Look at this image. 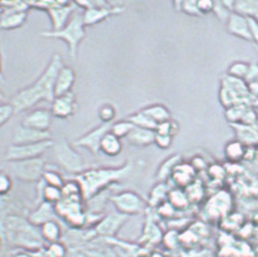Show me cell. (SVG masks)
Segmentation results:
<instances>
[{
    "mask_svg": "<svg viewBox=\"0 0 258 257\" xmlns=\"http://www.w3.org/2000/svg\"><path fill=\"white\" fill-rule=\"evenodd\" d=\"M167 188L164 182L157 184L149 195V204L152 207H159L161 204L165 202V198L167 196Z\"/></svg>",
    "mask_w": 258,
    "mask_h": 257,
    "instance_id": "obj_27",
    "label": "cell"
},
{
    "mask_svg": "<svg viewBox=\"0 0 258 257\" xmlns=\"http://www.w3.org/2000/svg\"><path fill=\"white\" fill-rule=\"evenodd\" d=\"M52 136L49 131H38L29 128L20 124L14 130L12 137V145L36 144L51 140Z\"/></svg>",
    "mask_w": 258,
    "mask_h": 257,
    "instance_id": "obj_11",
    "label": "cell"
},
{
    "mask_svg": "<svg viewBox=\"0 0 258 257\" xmlns=\"http://www.w3.org/2000/svg\"><path fill=\"white\" fill-rule=\"evenodd\" d=\"M128 216L121 215L117 213L116 215H108L103 220L99 222L97 225V231L101 234L111 235L115 234L119 230L120 227L125 222Z\"/></svg>",
    "mask_w": 258,
    "mask_h": 257,
    "instance_id": "obj_18",
    "label": "cell"
},
{
    "mask_svg": "<svg viewBox=\"0 0 258 257\" xmlns=\"http://www.w3.org/2000/svg\"><path fill=\"white\" fill-rule=\"evenodd\" d=\"M155 136L156 132L153 130L135 126L125 138L134 147H146L155 143Z\"/></svg>",
    "mask_w": 258,
    "mask_h": 257,
    "instance_id": "obj_17",
    "label": "cell"
},
{
    "mask_svg": "<svg viewBox=\"0 0 258 257\" xmlns=\"http://www.w3.org/2000/svg\"><path fill=\"white\" fill-rule=\"evenodd\" d=\"M226 27L227 31L230 33L231 35L247 41H253L249 31L247 19L243 15L233 12L228 21L226 22Z\"/></svg>",
    "mask_w": 258,
    "mask_h": 257,
    "instance_id": "obj_15",
    "label": "cell"
},
{
    "mask_svg": "<svg viewBox=\"0 0 258 257\" xmlns=\"http://www.w3.org/2000/svg\"><path fill=\"white\" fill-rule=\"evenodd\" d=\"M12 188V180L10 175L4 171H0V196H5Z\"/></svg>",
    "mask_w": 258,
    "mask_h": 257,
    "instance_id": "obj_40",
    "label": "cell"
},
{
    "mask_svg": "<svg viewBox=\"0 0 258 257\" xmlns=\"http://www.w3.org/2000/svg\"><path fill=\"white\" fill-rule=\"evenodd\" d=\"M117 213L124 216H136L145 209V202L139 194L133 191H124L110 197Z\"/></svg>",
    "mask_w": 258,
    "mask_h": 257,
    "instance_id": "obj_9",
    "label": "cell"
},
{
    "mask_svg": "<svg viewBox=\"0 0 258 257\" xmlns=\"http://www.w3.org/2000/svg\"><path fill=\"white\" fill-rule=\"evenodd\" d=\"M40 234L48 243H55L61 237V227L55 220L46 222L40 226Z\"/></svg>",
    "mask_w": 258,
    "mask_h": 257,
    "instance_id": "obj_23",
    "label": "cell"
},
{
    "mask_svg": "<svg viewBox=\"0 0 258 257\" xmlns=\"http://www.w3.org/2000/svg\"><path fill=\"white\" fill-rule=\"evenodd\" d=\"M180 160L181 156L179 155L170 156L169 158L165 160V162L160 165L159 169L157 170V179L160 180V182H163L166 178H168L173 174L175 167L179 165Z\"/></svg>",
    "mask_w": 258,
    "mask_h": 257,
    "instance_id": "obj_24",
    "label": "cell"
},
{
    "mask_svg": "<svg viewBox=\"0 0 258 257\" xmlns=\"http://www.w3.org/2000/svg\"><path fill=\"white\" fill-rule=\"evenodd\" d=\"M3 13V7L1 5V1H0V16Z\"/></svg>",
    "mask_w": 258,
    "mask_h": 257,
    "instance_id": "obj_48",
    "label": "cell"
},
{
    "mask_svg": "<svg viewBox=\"0 0 258 257\" xmlns=\"http://www.w3.org/2000/svg\"><path fill=\"white\" fill-rule=\"evenodd\" d=\"M78 6L75 2L68 1L64 5L56 7L47 11L52 23V30L57 31L64 28L69 23L72 15L78 10Z\"/></svg>",
    "mask_w": 258,
    "mask_h": 257,
    "instance_id": "obj_14",
    "label": "cell"
},
{
    "mask_svg": "<svg viewBox=\"0 0 258 257\" xmlns=\"http://www.w3.org/2000/svg\"><path fill=\"white\" fill-rule=\"evenodd\" d=\"M168 202L170 203L174 208H183L187 206L188 198L185 194L175 189L168 193Z\"/></svg>",
    "mask_w": 258,
    "mask_h": 257,
    "instance_id": "obj_33",
    "label": "cell"
},
{
    "mask_svg": "<svg viewBox=\"0 0 258 257\" xmlns=\"http://www.w3.org/2000/svg\"><path fill=\"white\" fill-rule=\"evenodd\" d=\"M247 88H248L249 94L251 96L258 98V78L254 79L252 82L246 84Z\"/></svg>",
    "mask_w": 258,
    "mask_h": 257,
    "instance_id": "obj_45",
    "label": "cell"
},
{
    "mask_svg": "<svg viewBox=\"0 0 258 257\" xmlns=\"http://www.w3.org/2000/svg\"><path fill=\"white\" fill-rule=\"evenodd\" d=\"M0 248H1V241H0Z\"/></svg>",
    "mask_w": 258,
    "mask_h": 257,
    "instance_id": "obj_50",
    "label": "cell"
},
{
    "mask_svg": "<svg viewBox=\"0 0 258 257\" xmlns=\"http://www.w3.org/2000/svg\"><path fill=\"white\" fill-rule=\"evenodd\" d=\"M28 19V12H10L0 16V29L14 30L21 28Z\"/></svg>",
    "mask_w": 258,
    "mask_h": 257,
    "instance_id": "obj_19",
    "label": "cell"
},
{
    "mask_svg": "<svg viewBox=\"0 0 258 257\" xmlns=\"http://www.w3.org/2000/svg\"><path fill=\"white\" fill-rule=\"evenodd\" d=\"M42 180V179H41ZM43 181V180H42ZM43 187L41 189V197L44 202L48 203L51 205H55L62 199V190L55 186L47 185L43 182Z\"/></svg>",
    "mask_w": 258,
    "mask_h": 257,
    "instance_id": "obj_26",
    "label": "cell"
},
{
    "mask_svg": "<svg viewBox=\"0 0 258 257\" xmlns=\"http://www.w3.org/2000/svg\"><path fill=\"white\" fill-rule=\"evenodd\" d=\"M121 139L116 138L115 135L108 132L102 140L100 151L108 156H116L122 152Z\"/></svg>",
    "mask_w": 258,
    "mask_h": 257,
    "instance_id": "obj_22",
    "label": "cell"
},
{
    "mask_svg": "<svg viewBox=\"0 0 258 257\" xmlns=\"http://www.w3.org/2000/svg\"><path fill=\"white\" fill-rule=\"evenodd\" d=\"M181 11L189 16L193 17H200L202 14L200 13L198 6V1H182Z\"/></svg>",
    "mask_w": 258,
    "mask_h": 257,
    "instance_id": "obj_39",
    "label": "cell"
},
{
    "mask_svg": "<svg viewBox=\"0 0 258 257\" xmlns=\"http://www.w3.org/2000/svg\"><path fill=\"white\" fill-rule=\"evenodd\" d=\"M115 106H112L110 104H105L100 106L98 111L99 118L103 121L104 124H112L113 120L115 119Z\"/></svg>",
    "mask_w": 258,
    "mask_h": 257,
    "instance_id": "obj_34",
    "label": "cell"
},
{
    "mask_svg": "<svg viewBox=\"0 0 258 257\" xmlns=\"http://www.w3.org/2000/svg\"><path fill=\"white\" fill-rule=\"evenodd\" d=\"M213 12L216 14V16L219 19L220 21H222L223 23L226 24L228 21L229 18H230L231 14L233 13L226 7H225V5L222 3V1L214 2Z\"/></svg>",
    "mask_w": 258,
    "mask_h": 257,
    "instance_id": "obj_37",
    "label": "cell"
},
{
    "mask_svg": "<svg viewBox=\"0 0 258 257\" xmlns=\"http://www.w3.org/2000/svg\"><path fill=\"white\" fill-rule=\"evenodd\" d=\"M76 82V72L69 66H63L57 74L55 83V97L71 92Z\"/></svg>",
    "mask_w": 258,
    "mask_h": 257,
    "instance_id": "obj_16",
    "label": "cell"
},
{
    "mask_svg": "<svg viewBox=\"0 0 258 257\" xmlns=\"http://www.w3.org/2000/svg\"><path fill=\"white\" fill-rule=\"evenodd\" d=\"M251 96L244 80L226 75L222 78L221 88L219 91V100L226 109L232 106L245 104V98Z\"/></svg>",
    "mask_w": 258,
    "mask_h": 257,
    "instance_id": "obj_4",
    "label": "cell"
},
{
    "mask_svg": "<svg viewBox=\"0 0 258 257\" xmlns=\"http://www.w3.org/2000/svg\"><path fill=\"white\" fill-rule=\"evenodd\" d=\"M10 169L16 178L25 183L41 181L44 172L46 171V162L42 157L10 162Z\"/></svg>",
    "mask_w": 258,
    "mask_h": 257,
    "instance_id": "obj_6",
    "label": "cell"
},
{
    "mask_svg": "<svg viewBox=\"0 0 258 257\" xmlns=\"http://www.w3.org/2000/svg\"><path fill=\"white\" fill-rule=\"evenodd\" d=\"M248 22L249 31L252 37V40L258 46V20L253 17H246Z\"/></svg>",
    "mask_w": 258,
    "mask_h": 257,
    "instance_id": "obj_42",
    "label": "cell"
},
{
    "mask_svg": "<svg viewBox=\"0 0 258 257\" xmlns=\"http://www.w3.org/2000/svg\"><path fill=\"white\" fill-rule=\"evenodd\" d=\"M135 125L132 124L128 120H123V121H118L113 123L111 125L110 132L115 135L116 138H126L129 133L133 130Z\"/></svg>",
    "mask_w": 258,
    "mask_h": 257,
    "instance_id": "obj_28",
    "label": "cell"
},
{
    "mask_svg": "<svg viewBox=\"0 0 258 257\" xmlns=\"http://www.w3.org/2000/svg\"><path fill=\"white\" fill-rule=\"evenodd\" d=\"M6 103H8L7 102V97H6L5 94L2 92L1 89H0V106L4 105Z\"/></svg>",
    "mask_w": 258,
    "mask_h": 257,
    "instance_id": "obj_46",
    "label": "cell"
},
{
    "mask_svg": "<svg viewBox=\"0 0 258 257\" xmlns=\"http://www.w3.org/2000/svg\"><path fill=\"white\" fill-rule=\"evenodd\" d=\"M253 105L256 106V107H258V98H256V99H255V101L253 102Z\"/></svg>",
    "mask_w": 258,
    "mask_h": 257,
    "instance_id": "obj_49",
    "label": "cell"
},
{
    "mask_svg": "<svg viewBox=\"0 0 258 257\" xmlns=\"http://www.w3.org/2000/svg\"><path fill=\"white\" fill-rule=\"evenodd\" d=\"M258 78V63H253L249 66L248 72L244 78V82L246 84L252 82L254 79Z\"/></svg>",
    "mask_w": 258,
    "mask_h": 257,
    "instance_id": "obj_43",
    "label": "cell"
},
{
    "mask_svg": "<svg viewBox=\"0 0 258 257\" xmlns=\"http://www.w3.org/2000/svg\"><path fill=\"white\" fill-rule=\"evenodd\" d=\"M77 109V97L74 93L71 91L68 94L55 97V99L52 102L51 113L57 118L64 119L74 115Z\"/></svg>",
    "mask_w": 258,
    "mask_h": 257,
    "instance_id": "obj_12",
    "label": "cell"
},
{
    "mask_svg": "<svg viewBox=\"0 0 258 257\" xmlns=\"http://www.w3.org/2000/svg\"><path fill=\"white\" fill-rule=\"evenodd\" d=\"M42 180L45 184L51 186H55L57 188H61L64 186V181L59 173L54 170H46L44 172L42 176Z\"/></svg>",
    "mask_w": 258,
    "mask_h": 257,
    "instance_id": "obj_31",
    "label": "cell"
},
{
    "mask_svg": "<svg viewBox=\"0 0 258 257\" xmlns=\"http://www.w3.org/2000/svg\"><path fill=\"white\" fill-rule=\"evenodd\" d=\"M141 112H143L145 115H148V117L157 125L171 119L170 111L161 104L150 105L141 109Z\"/></svg>",
    "mask_w": 258,
    "mask_h": 257,
    "instance_id": "obj_21",
    "label": "cell"
},
{
    "mask_svg": "<svg viewBox=\"0 0 258 257\" xmlns=\"http://www.w3.org/2000/svg\"><path fill=\"white\" fill-rule=\"evenodd\" d=\"M83 20V13L76 11L72 15L69 23L64 28L57 31L47 30L39 33V36L45 38L60 39L67 43L70 50V57L75 60L78 56V51L80 43L86 37V30Z\"/></svg>",
    "mask_w": 258,
    "mask_h": 257,
    "instance_id": "obj_3",
    "label": "cell"
},
{
    "mask_svg": "<svg viewBox=\"0 0 258 257\" xmlns=\"http://www.w3.org/2000/svg\"><path fill=\"white\" fill-rule=\"evenodd\" d=\"M177 131H178V124L175 121L170 119L158 124L155 132L157 134L174 137L175 134L177 133Z\"/></svg>",
    "mask_w": 258,
    "mask_h": 257,
    "instance_id": "obj_36",
    "label": "cell"
},
{
    "mask_svg": "<svg viewBox=\"0 0 258 257\" xmlns=\"http://www.w3.org/2000/svg\"><path fill=\"white\" fill-rule=\"evenodd\" d=\"M132 164L128 162L121 167L116 168H93L85 170L79 175H75L73 180L77 181L81 189L83 200L88 201L101 193L110 184H115L130 174Z\"/></svg>",
    "mask_w": 258,
    "mask_h": 257,
    "instance_id": "obj_2",
    "label": "cell"
},
{
    "mask_svg": "<svg viewBox=\"0 0 258 257\" xmlns=\"http://www.w3.org/2000/svg\"><path fill=\"white\" fill-rule=\"evenodd\" d=\"M257 49H258V47H257Z\"/></svg>",
    "mask_w": 258,
    "mask_h": 257,
    "instance_id": "obj_51",
    "label": "cell"
},
{
    "mask_svg": "<svg viewBox=\"0 0 258 257\" xmlns=\"http://www.w3.org/2000/svg\"><path fill=\"white\" fill-rule=\"evenodd\" d=\"M52 148L56 163L67 172L79 175L86 170L83 156L76 151L67 140L61 139L54 143Z\"/></svg>",
    "mask_w": 258,
    "mask_h": 257,
    "instance_id": "obj_5",
    "label": "cell"
},
{
    "mask_svg": "<svg viewBox=\"0 0 258 257\" xmlns=\"http://www.w3.org/2000/svg\"><path fill=\"white\" fill-rule=\"evenodd\" d=\"M199 10L201 14H207L213 11L214 2L213 1H198Z\"/></svg>",
    "mask_w": 258,
    "mask_h": 257,
    "instance_id": "obj_44",
    "label": "cell"
},
{
    "mask_svg": "<svg viewBox=\"0 0 258 257\" xmlns=\"http://www.w3.org/2000/svg\"><path fill=\"white\" fill-rule=\"evenodd\" d=\"M113 124V123H112ZM112 124H103L92 129L88 133L85 134L81 138H78L73 142V146L88 149L94 155L100 151L102 140L106 134L110 132Z\"/></svg>",
    "mask_w": 258,
    "mask_h": 257,
    "instance_id": "obj_10",
    "label": "cell"
},
{
    "mask_svg": "<svg viewBox=\"0 0 258 257\" xmlns=\"http://www.w3.org/2000/svg\"><path fill=\"white\" fill-rule=\"evenodd\" d=\"M173 142V137L167 136V135H161V134L156 133L155 136V143L157 147L161 149H167L171 147Z\"/></svg>",
    "mask_w": 258,
    "mask_h": 257,
    "instance_id": "obj_41",
    "label": "cell"
},
{
    "mask_svg": "<svg viewBox=\"0 0 258 257\" xmlns=\"http://www.w3.org/2000/svg\"><path fill=\"white\" fill-rule=\"evenodd\" d=\"M54 141L47 140L44 142L27 145H11L6 152V160L9 162L28 160L37 157H41L48 149L54 146Z\"/></svg>",
    "mask_w": 258,
    "mask_h": 257,
    "instance_id": "obj_7",
    "label": "cell"
},
{
    "mask_svg": "<svg viewBox=\"0 0 258 257\" xmlns=\"http://www.w3.org/2000/svg\"><path fill=\"white\" fill-rule=\"evenodd\" d=\"M68 1H28L30 9L49 11L56 7L64 5Z\"/></svg>",
    "mask_w": 258,
    "mask_h": 257,
    "instance_id": "obj_35",
    "label": "cell"
},
{
    "mask_svg": "<svg viewBox=\"0 0 258 257\" xmlns=\"http://www.w3.org/2000/svg\"><path fill=\"white\" fill-rule=\"evenodd\" d=\"M15 115V109L10 103L0 106V127L7 124Z\"/></svg>",
    "mask_w": 258,
    "mask_h": 257,
    "instance_id": "obj_38",
    "label": "cell"
},
{
    "mask_svg": "<svg viewBox=\"0 0 258 257\" xmlns=\"http://www.w3.org/2000/svg\"><path fill=\"white\" fill-rule=\"evenodd\" d=\"M88 10L83 13L84 24L86 27L101 23L113 16L122 14L125 8L123 6H112L106 1H91Z\"/></svg>",
    "mask_w": 258,
    "mask_h": 257,
    "instance_id": "obj_8",
    "label": "cell"
},
{
    "mask_svg": "<svg viewBox=\"0 0 258 257\" xmlns=\"http://www.w3.org/2000/svg\"><path fill=\"white\" fill-rule=\"evenodd\" d=\"M127 120L134 124L135 126L141 127V128L156 131L157 127V124L154 123L152 120L150 119L148 115H145L143 112H141V110L135 113L133 115H129Z\"/></svg>",
    "mask_w": 258,
    "mask_h": 257,
    "instance_id": "obj_25",
    "label": "cell"
},
{
    "mask_svg": "<svg viewBox=\"0 0 258 257\" xmlns=\"http://www.w3.org/2000/svg\"><path fill=\"white\" fill-rule=\"evenodd\" d=\"M55 213V205H51L48 203L43 202L40 207L30 215V222L34 225H39L41 226L46 222L54 220Z\"/></svg>",
    "mask_w": 258,
    "mask_h": 257,
    "instance_id": "obj_20",
    "label": "cell"
},
{
    "mask_svg": "<svg viewBox=\"0 0 258 257\" xmlns=\"http://www.w3.org/2000/svg\"><path fill=\"white\" fill-rule=\"evenodd\" d=\"M249 66L250 64L248 63L242 62V61L234 62L233 64L230 65L229 69L227 70V75L244 81V78L248 72Z\"/></svg>",
    "mask_w": 258,
    "mask_h": 257,
    "instance_id": "obj_30",
    "label": "cell"
},
{
    "mask_svg": "<svg viewBox=\"0 0 258 257\" xmlns=\"http://www.w3.org/2000/svg\"><path fill=\"white\" fill-rule=\"evenodd\" d=\"M226 156L232 162L239 161L244 156V148L239 142H231L226 147Z\"/></svg>",
    "mask_w": 258,
    "mask_h": 257,
    "instance_id": "obj_32",
    "label": "cell"
},
{
    "mask_svg": "<svg viewBox=\"0 0 258 257\" xmlns=\"http://www.w3.org/2000/svg\"><path fill=\"white\" fill-rule=\"evenodd\" d=\"M2 79V64H1V55H0V80Z\"/></svg>",
    "mask_w": 258,
    "mask_h": 257,
    "instance_id": "obj_47",
    "label": "cell"
},
{
    "mask_svg": "<svg viewBox=\"0 0 258 257\" xmlns=\"http://www.w3.org/2000/svg\"><path fill=\"white\" fill-rule=\"evenodd\" d=\"M63 66L62 57L58 54H54L40 77L12 97L10 104L14 107L15 114L28 110L42 101L52 103L55 99V79Z\"/></svg>",
    "mask_w": 258,
    "mask_h": 257,
    "instance_id": "obj_1",
    "label": "cell"
},
{
    "mask_svg": "<svg viewBox=\"0 0 258 257\" xmlns=\"http://www.w3.org/2000/svg\"><path fill=\"white\" fill-rule=\"evenodd\" d=\"M53 115L51 110L46 108H37L29 112L24 117L21 124L29 128L36 129L38 131H49L52 123Z\"/></svg>",
    "mask_w": 258,
    "mask_h": 257,
    "instance_id": "obj_13",
    "label": "cell"
},
{
    "mask_svg": "<svg viewBox=\"0 0 258 257\" xmlns=\"http://www.w3.org/2000/svg\"><path fill=\"white\" fill-rule=\"evenodd\" d=\"M248 110L246 104H240L236 106H232L230 108L226 109V119L230 122L231 124H238L241 122L245 112Z\"/></svg>",
    "mask_w": 258,
    "mask_h": 257,
    "instance_id": "obj_29",
    "label": "cell"
}]
</instances>
